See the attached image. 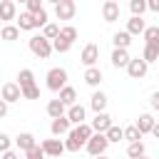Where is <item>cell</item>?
Here are the masks:
<instances>
[{"label": "cell", "instance_id": "1", "mask_svg": "<svg viewBox=\"0 0 159 159\" xmlns=\"http://www.w3.org/2000/svg\"><path fill=\"white\" fill-rule=\"evenodd\" d=\"M27 47H30V52L35 55V57H40V60H47L50 55H52V40H47L45 35H32L30 40H27Z\"/></svg>", "mask_w": 159, "mask_h": 159}, {"label": "cell", "instance_id": "2", "mask_svg": "<svg viewBox=\"0 0 159 159\" xmlns=\"http://www.w3.org/2000/svg\"><path fill=\"white\" fill-rule=\"evenodd\" d=\"M45 80H47V89L50 92H60L62 87H67V70L65 67H52Z\"/></svg>", "mask_w": 159, "mask_h": 159}, {"label": "cell", "instance_id": "3", "mask_svg": "<svg viewBox=\"0 0 159 159\" xmlns=\"http://www.w3.org/2000/svg\"><path fill=\"white\" fill-rule=\"evenodd\" d=\"M107 147H109V139H107V134H99V132H94L92 134V139L87 142V152H89V157H102L104 152H107Z\"/></svg>", "mask_w": 159, "mask_h": 159}, {"label": "cell", "instance_id": "4", "mask_svg": "<svg viewBox=\"0 0 159 159\" xmlns=\"http://www.w3.org/2000/svg\"><path fill=\"white\" fill-rule=\"evenodd\" d=\"M147 70H149V62H147L144 57H134V60L129 62V67H127V75H129L132 80H142V77L147 75Z\"/></svg>", "mask_w": 159, "mask_h": 159}, {"label": "cell", "instance_id": "5", "mask_svg": "<svg viewBox=\"0 0 159 159\" xmlns=\"http://www.w3.org/2000/svg\"><path fill=\"white\" fill-rule=\"evenodd\" d=\"M80 60H82V65H84V67H97V60H99V47H97L94 42L84 45V50H82Z\"/></svg>", "mask_w": 159, "mask_h": 159}, {"label": "cell", "instance_id": "6", "mask_svg": "<svg viewBox=\"0 0 159 159\" xmlns=\"http://www.w3.org/2000/svg\"><path fill=\"white\" fill-rule=\"evenodd\" d=\"M75 12H77L75 0H62V2L55 5V15H57V20H72Z\"/></svg>", "mask_w": 159, "mask_h": 159}, {"label": "cell", "instance_id": "7", "mask_svg": "<svg viewBox=\"0 0 159 159\" xmlns=\"http://www.w3.org/2000/svg\"><path fill=\"white\" fill-rule=\"evenodd\" d=\"M40 147L45 149V154H47V157H62V152L67 149V147H65V142H60V139H42V142H40Z\"/></svg>", "mask_w": 159, "mask_h": 159}, {"label": "cell", "instance_id": "8", "mask_svg": "<svg viewBox=\"0 0 159 159\" xmlns=\"http://www.w3.org/2000/svg\"><path fill=\"white\" fill-rule=\"evenodd\" d=\"M22 97V87L17 82H5L2 84V99L5 102H17Z\"/></svg>", "mask_w": 159, "mask_h": 159}, {"label": "cell", "instance_id": "9", "mask_svg": "<svg viewBox=\"0 0 159 159\" xmlns=\"http://www.w3.org/2000/svg\"><path fill=\"white\" fill-rule=\"evenodd\" d=\"M70 117H57V119H52V124H50V132H52V137H62V134H70L72 129H70Z\"/></svg>", "mask_w": 159, "mask_h": 159}, {"label": "cell", "instance_id": "10", "mask_svg": "<svg viewBox=\"0 0 159 159\" xmlns=\"http://www.w3.org/2000/svg\"><path fill=\"white\" fill-rule=\"evenodd\" d=\"M67 109H70V107H67V104H65L60 97L47 102V114H50L52 119H57V117H67Z\"/></svg>", "mask_w": 159, "mask_h": 159}, {"label": "cell", "instance_id": "11", "mask_svg": "<svg viewBox=\"0 0 159 159\" xmlns=\"http://www.w3.org/2000/svg\"><path fill=\"white\" fill-rule=\"evenodd\" d=\"M112 127V117L107 114V112H99V114H94V119H92V129L94 132H99V134H107V129Z\"/></svg>", "mask_w": 159, "mask_h": 159}, {"label": "cell", "instance_id": "12", "mask_svg": "<svg viewBox=\"0 0 159 159\" xmlns=\"http://www.w3.org/2000/svg\"><path fill=\"white\" fill-rule=\"evenodd\" d=\"M102 17H104V22H114V20H119V2H117V0L104 2V5H102Z\"/></svg>", "mask_w": 159, "mask_h": 159}, {"label": "cell", "instance_id": "13", "mask_svg": "<svg viewBox=\"0 0 159 159\" xmlns=\"http://www.w3.org/2000/svg\"><path fill=\"white\" fill-rule=\"evenodd\" d=\"M129 62H132V57H129V52L127 50H122V47H114V52H112V65L117 67V70H127L129 67Z\"/></svg>", "mask_w": 159, "mask_h": 159}, {"label": "cell", "instance_id": "14", "mask_svg": "<svg viewBox=\"0 0 159 159\" xmlns=\"http://www.w3.org/2000/svg\"><path fill=\"white\" fill-rule=\"evenodd\" d=\"M15 144H17V149H20V152H30V149H35V147H37V139H35V134L22 132V134H17Z\"/></svg>", "mask_w": 159, "mask_h": 159}, {"label": "cell", "instance_id": "15", "mask_svg": "<svg viewBox=\"0 0 159 159\" xmlns=\"http://www.w3.org/2000/svg\"><path fill=\"white\" fill-rule=\"evenodd\" d=\"M107 102H109V99H107V94H104V92H99V89H97V92L89 97V107L94 109V114L104 112V109H107Z\"/></svg>", "mask_w": 159, "mask_h": 159}, {"label": "cell", "instance_id": "16", "mask_svg": "<svg viewBox=\"0 0 159 159\" xmlns=\"http://www.w3.org/2000/svg\"><path fill=\"white\" fill-rule=\"evenodd\" d=\"M67 117H70V122H72V124H84L87 109H84L82 104H72V107L67 109Z\"/></svg>", "mask_w": 159, "mask_h": 159}, {"label": "cell", "instance_id": "17", "mask_svg": "<svg viewBox=\"0 0 159 159\" xmlns=\"http://www.w3.org/2000/svg\"><path fill=\"white\" fill-rule=\"evenodd\" d=\"M134 124L139 127V132H142V134H152V129H154V124H157V122H154V117H152V114H147V112H144V114H139V117H137V122H134Z\"/></svg>", "mask_w": 159, "mask_h": 159}, {"label": "cell", "instance_id": "18", "mask_svg": "<svg viewBox=\"0 0 159 159\" xmlns=\"http://www.w3.org/2000/svg\"><path fill=\"white\" fill-rule=\"evenodd\" d=\"M65 147H67V152H80L82 147H87V142H84V139H82V137H80V134L72 129V132L67 134V142H65Z\"/></svg>", "mask_w": 159, "mask_h": 159}, {"label": "cell", "instance_id": "19", "mask_svg": "<svg viewBox=\"0 0 159 159\" xmlns=\"http://www.w3.org/2000/svg\"><path fill=\"white\" fill-rule=\"evenodd\" d=\"M15 0H0V17L7 22V20H15Z\"/></svg>", "mask_w": 159, "mask_h": 159}, {"label": "cell", "instance_id": "20", "mask_svg": "<svg viewBox=\"0 0 159 159\" xmlns=\"http://www.w3.org/2000/svg\"><path fill=\"white\" fill-rule=\"evenodd\" d=\"M144 30H147V22L142 17H134L132 15V20H127V32L129 35H144Z\"/></svg>", "mask_w": 159, "mask_h": 159}, {"label": "cell", "instance_id": "21", "mask_svg": "<svg viewBox=\"0 0 159 159\" xmlns=\"http://www.w3.org/2000/svg\"><path fill=\"white\" fill-rule=\"evenodd\" d=\"M84 82H87L89 87H99V82H102V70H99V67H87V70H84Z\"/></svg>", "mask_w": 159, "mask_h": 159}, {"label": "cell", "instance_id": "22", "mask_svg": "<svg viewBox=\"0 0 159 159\" xmlns=\"http://www.w3.org/2000/svg\"><path fill=\"white\" fill-rule=\"evenodd\" d=\"M17 27H20V30H35V27H37L35 15H32V12H20V17H17Z\"/></svg>", "mask_w": 159, "mask_h": 159}, {"label": "cell", "instance_id": "23", "mask_svg": "<svg viewBox=\"0 0 159 159\" xmlns=\"http://www.w3.org/2000/svg\"><path fill=\"white\" fill-rule=\"evenodd\" d=\"M57 94H60V99H62V102H65L67 107L77 104V92H75V87H70V84H67V87H62V89H60Z\"/></svg>", "mask_w": 159, "mask_h": 159}, {"label": "cell", "instance_id": "24", "mask_svg": "<svg viewBox=\"0 0 159 159\" xmlns=\"http://www.w3.org/2000/svg\"><path fill=\"white\" fill-rule=\"evenodd\" d=\"M0 37H2L5 42H15V40L20 37V27H17V25H5V27L0 30Z\"/></svg>", "mask_w": 159, "mask_h": 159}, {"label": "cell", "instance_id": "25", "mask_svg": "<svg viewBox=\"0 0 159 159\" xmlns=\"http://www.w3.org/2000/svg\"><path fill=\"white\" fill-rule=\"evenodd\" d=\"M112 42H114V47H122V50H127V47H129V42H132V35H129L127 30H122V32H114V35H112Z\"/></svg>", "mask_w": 159, "mask_h": 159}, {"label": "cell", "instance_id": "26", "mask_svg": "<svg viewBox=\"0 0 159 159\" xmlns=\"http://www.w3.org/2000/svg\"><path fill=\"white\" fill-rule=\"evenodd\" d=\"M17 84H20L22 89L32 87V84H35V75H32V70H20V75H17Z\"/></svg>", "mask_w": 159, "mask_h": 159}, {"label": "cell", "instance_id": "27", "mask_svg": "<svg viewBox=\"0 0 159 159\" xmlns=\"http://www.w3.org/2000/svg\"><path fill=\"white\" fill-rule=\"evenodd\" d=\"M129 10H132L134 17H142V15L149 10V2H147V0H129Z\"/></svg>", "mask_w": 159, "mask_h": 159}, {"label": "cell", "instance_id": "28", "mask_svg": "<svg viewBox=\"0 0 159 159\" xmlns=\"http://www.w3.org/2000/svg\"><path fill=\"white\" fill-rule=\"evenodd\" d=\"M142 137H144V134L139 132V127H137V124H129V127H124V139H127L129 144H132V142H142Z\"/></svg>", "mask_w": 159, "mask_h": 159}, {"label": "cell", "instance_id": "29", "mask_svg": "<svg viewBox=\"0 0 159 159\" xmlns=\"http://www.w3.org/2000/svg\"><path fill=\"white\" fill-rule=\"evenodd\" d=\"M142 37H144V42H147V45H159V25H152V27H147Z\"/></svg>", "mask_w": 159, "mask_h": 159}, {"label": "cell", "instance_id": "30", "mask_svg": "<svg viewBox=\"0 0 159 159\" xmlns=\"http://www.w3.org/2000/svg\"><path fill=\"white\" fill-rule=\"evenodd\" d=\"M144 152H147V149H144L142 142H132V144L127 147V157H129V159H139V157H144Z\"/></svg>", "mask_w": 159, "mask_h": 159}, {"label": "cell", "instance_id": "31", "mask_svg": "<svg viewBox=\"0 0 159 159\" xmlns=\"http://www.w3.org/2000/svg\"><path fill=\"white\" fill-rule=\"evenodd\" d=\"M142 57H144L147 62H157V60H159V45H144Z\"/></svg>", "mask_w": 159, "mask_h": 159}, {"label": "cell", "instance_id": "32", "mask_svg": "<svg viewBox=\"0 0 159 159\" xmlns=\"http://www.w3.org/2000/svg\"><path fill=\"white\" fill-rule=\"evenodd\" d=\"M60 30H62V27H57L55 22H47V25L42 27V35H45L47 40H57V37H60Z\"/></svg>", "mask_w": 159, "mask_h": 159}, {"label": "cell", "instance_id": "33", "mask_svg": "<svg viewBox=\"0 0 159 159\" xmlns=\"http://www.w3.org/2000/svg\"><path fill=\"white\" fill-rule=\"evenodd\" d=\"M107 139H109V144H112V142H122V139H124V129L112 124V127L107 129Z\"/></svg>", "mask_w": 159, "mask_h": 159}, {"label": "cell", "instance_id": "34", "mask_svg": "<svg viewBox=\"0 0 159 159\" xmlns=\"http://www.w3.org/2000/svg\"><path fill=\"white\" fill-rule=\"evenodd\" d=\"M52 47H55V52H70L72 42L65 40V37H57V40H52Z\"/></svg>", "mask_w": 159, "mask_h": 159}, {"label": "cell", "instance_id": "35", "mask_svg": "<svg viewBox=\"0 0 159 159\" xmlns=\"http://www.w3.org/2000/svg\"><path fill=\"white\" fill-rule=\"evenodd\" d=\"M60 37H65V40H70V42H75V40H77V27L65 25V27L60 30Z\"/></svg>", "mask_w": 159, "mask_h": 159}, {"label": "cell", "instance_id": "36", "mask_svg": "<svg viewBox=\"0 0 159 159\" xmlns=\"http://www.w3.org/2000/svg\"><path fill=\"white\" fill-rule=\"evenodd\" d=\"M25 157H27V159H45L47 154H45V149H42L40 144H37L35 149H30V152H25Z\"/></svg>", "mask_w": 159, "mask_h": 159}, {"label": "cell", "instance_id": "37", "mask_svg": "<svg viewBox=\"0 0 159 159\" xmlns=\"http://www.w3.org/2000/svg\"><path fill=\"white\" fill-rule=\"evenodd\" d=\"M35 22H37V27H45V25L50 22V20H47V10H45V7H42L40 12H35Z\"/></svg>", "mask_w": 159, "mask_h": 159}, {"label": "cell", "instance_id": "38", "mask_svg": "<svg viewBox=\"0 0 159 159\" xmlns=\"http://www.w3.org/2000/svg\"><path fill=\"white\" fill-rule=\"evenodd\" d=\"M22 97H25V99H37V97H40V89H37V84H32V87L22 89Z\"/></svg>", "mask_w": 159, "mask_h": 159}, {"label": "cell", "instance_id": "39", "mask_svg": "<svg viewBox=\"0 0 159 159\" xmlns=\"http://www.w3.org/2000/svg\"><path fill=\"white\" fill-rule=\"evenodd\" d=\"M42 2H45V0H27V2H25V5H27V12H32V15L40 12V10H42Z\"/></svg>", "mask_w": 159, "mask_h": 159}, {"label": "cell", "instance_id": "40", "mask_svg": "<svg viewBox=\"0 0 159 159\" xmlns=\"http://www.w3.org/2000/svg\"><path fill=\"white\" fill-rule=\"evenodd\" d=\"M10 144H12L10 134H0V149H2V152H10Z\"/></svg>", "mask_w": 159, "mask_h": 159}, {"label": "cell", "instance_id": "41", "mask_svg": "<svg viewBox=\"0 0 159 159\" xmlns=\"http://www.w3.org/2000/svg\"><path fill=\"white\" fill-rule=\"evenodd\" d=\"M149 104H152V109H157V112H159V92H154V94L149 97Z\"/></svg>", "mask_w": 159, "mask_h": 159}, {"label": "cell", "instance_id": "42", "mask_svg": "<svg viewBox=\"0 0 159 159\" xmlns=\"http://www.w3.org/2000/svg\"><path fill=\"white\" fill-rule=\"evenodd\" d=\"M149 2V10L152 12H159V0H147Z\"/></svg>", "mask_w": 159, "mask_h": 159}, {"label": "cell", "instance_id": "43", "mask_svg": "<svg viewBox=\"0 0 159 159\" xmlns=\"http://www.w3.org/2000/svg\"><path fill=\"white\" fill-rule=\"evenodd\" d=\"M7 104H10V102H5V99L0 102V117H5V114H7Z\"/></svg>", "mask_w": 159, "mask_h": 159}, {"label": "cell", "instance_id": "44", "mask_svg": "<svg viewBox=\"0 0 159 159\" xmlns=\"http://www.w3.org/2000/svg\"><path fill=\"white\" fill-rule=\"evenodd\" d=\"M2 159H20V157H17V154L10 149V152H2Z\"/></svg>", "mask_w": 159, "mask_h": 159}, {"label": "cell", "instance_id": "45", "mask_svg": "<svg viewBox=\"0 0 159 159\" xmlns=\"http://www.w3.org/2000/svg\"><path fill=\"white\" fill-rule=\"evenodd\" d=\"M152 134H154V137H157V139H159V122H157V124H154V129H152Z\"/></svg>", "mask_w": 159, "mask_h": 159}, {"label": "cell", "instance_id": "46", "mask_svg": "<svg viewBox=\"0 0 159 159\" xmlns=\"http://www.w3.org/2000/svg\"><path fill=\"white\" fill-rule=\"evenodd\" d=\"M47 2H55V5H57V2H62V0H47Z\"/></svg>", "mask_w": 159, "mask_h": 159}, {"label": "cell", "instance_id": "47", "mask_svg": "<svg viewBox=\"0 0 159 159\" xmlns=\"http://www.w3.org/2000/svg\"><path fill=\"white\" fill-rule=\"evenodd\" d=\"M92 159H107V157H104V154H102V157H92Z\"/></svg>", "mask_w": 159, "mask_h": 159}, {"label": "cell", "instance_id": "48", "mask_svg": "<svg viewBox=\"0 0 159 159\" xmlns=\"http://www.w3.org/2000/svg\"><path fill=\"white\" fill-rule=\"evenodd\" d=\"M139 159H149V157H147V154H144V157H139Z\"/></svg>", "mask_w": 159, "mask_h": 159}, {"label": "cell", "instance_id": "49", "mask_svg": "<svg viewBox=\"0 0 159 159\" xmlns=\"http://www.w3.org/2000/svg\"><path fill=\"white\" fill-rule=\"evenodd\" d=\"M17 2H27V0H17Z\"/></svg>", "mask_w": 159, "mask_h": 159}, {"label": "cell", "instance_id": "50", "mask_svg": "<svg viewBox=\"0 0 159 159\" xmlns=\"http://www.w3.org/2000/svg\"><path fill=\"white\" fill-rule=\"evenodd\" d=\"M104 2H109V0H104Z\"/></svg>", "mask_w": 159, "mask_h": 159}]
</instances>
